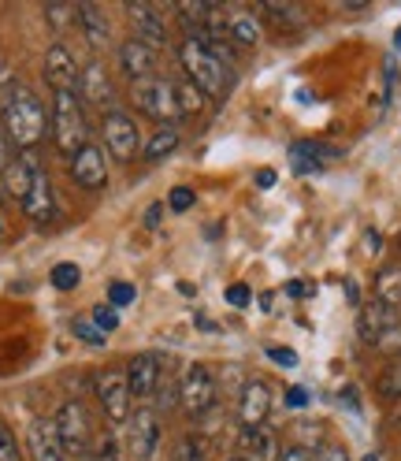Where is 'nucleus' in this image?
Here are the masks:
<instances>
[{
    "label": "nucleus",
    "mask_w": 401,
    "mask_h": 461,
    "mask_svg": "<svg viewBox=\"0 0 401 461\" xmlns=\"http://www.w3.org/2000/svg\"><path fill=\"white\" fill-rule=\"evenodd\" d=\"M134 302V286L130 283H108V305H116V309H123V305H130Z\"/></svg>",
    "instance_id": "obj_39"
},
{
    "label": "nucleus",
    "mask_w": 401,
    "mask_h": 461,
    "mask_svg": "<svg viewBox=\"0 0 401 461\" xmlns=\"http://www.w3.org/2000/svg\"><path fill=\"white\" fill-rule=\"evenodd\" d=\"M175 94H179V108H183V120H190V115H197L200 108H205V94L197 90L193 82H175Z\"/></svg>",
    "instance_id": "obj_32"
},
{
    "label": "nucleus",
    "mask_w": 401,
    "mask_h": 461,
    "mask_svg": "<svg viewBox=\"0 0 401 461\" xmlns=\"http://www.w3.org/2000/svg\"><path fill=\"white\" fill-rule=\"evenodd\" d=\"M8 239V223H4V216H0V242Z\"/></svg>",
    "instance_id": "obj_51"
},
{
    "label": "nucleus",
    "mask_w": 401,
    "mask_h": 461,
    "mask_svg": "<svg viewBox=\"0 0 401 461\" xmlns=\"http://www.w3.org/2000/svg\"><path fill=\"white\" fill-rule=\"evenodd\" d=\"M160 216H164V205H149V212H146V227L153 230V227L160 223Z\"/></svg>",
    "instance_id": "obj_48"
},
{
    "label": "nucleus",
    "mask_w": 401,
    "mask_h": 461,
    "mask_svg": "<svg viewBox=\"0 0 401 461\" xmlns=\"http://www.w3.org/2000/svg\"><path fill=\"white\" fill-rule=\"evenodd\" d=\"M282 447L275 439V431L264 424V428H242L238 431V454L242 461H279Z\"/></svg>",
    "instance_id": "obj_20"
},
{
    "label": "nucleus",
    "mask_w": 401,
    "mask_h": 461,
    "mask_svg": "<svg viewBox=\"0 0 401 461\" xmlns=\"http://www.w3.org/2000/svg\"><path fill=\"white\" fill-rule=\"evenodd\" d=\"M376 350H383V354H390L394 361H401V316H397V321L390 324V331L379 339Z\"/></svg>",
    "instance_id": "obj_38"
},
{
    "label": "nucleus",
    "mask_w": 401,
    "mask_h": 461,
    "mask_svg": "<svg viewBox=\"0 0 401 461\" xmlns=\"http://www.w3.org/2000/svg\"><path fill=\"white\" fill-rule=\"evenodd\" d=\"M38 153H19L4 171H0V190H4L12 201H26V194H31L34 186V171H38Z\"/></svg>",
    "instance_id": "obj_19"
},
{
    "label": "nucleus",
    "mask_w": 401,
    "mask_h": 461,
    "mask_svg": "<svg viewBox=\"0 0 401 461\" xmlns=\"http://www.w3.org/2000/svg\"><path fill=\"white\" fill-rule=\"evenodd\" d=\"M327 157H334L331 149H324V146H316V141H298V146H290V160H294V167L298 171H324V160Z\"/></svg>",
    "instance_id": "obj_25"
},
{
    "label": "nucleus",
    "mask_w": 401,
    "mask_h": 461,
    "mask_svg": "<svg viewBox=\"0 0 401 461\" xmlns=\"http://www.w3.org/2000/svg\"><path fill=\"white\" fill-rule=\"evenodd\" d=\"M45 23L52 34H64L78 23V5H45Z\"/></svg>",
    "instance_id": "obj_28"
},
{
    "label": "nucleus",
    "mask_w": 401,
    "mask_h": 461,
    "mask_svg": "<svg viewBox=\"0 0 401 461\" xmlns=\"http://www.w3.org/2000/svg\"><path fill=\"white\" fill-rule=\"evenodd\" d=\"M212 5H205V0H193V5H175V15L183 19V26L190 34H200L205 31V19H209Z\"/></svg>",
    "instance_id": "obj_29"
},
{
    "label": "nucleus",
    "mask_w": 401,
    "mask_h": 461,
    "mask_svg": "<svg viewBox=\"0 0 401 461\" xmlns=\"http://www.w3.org/2000/svg\"><path fill=\"white\" fill-rule=\"evenodd\" d=\"M312 461H353V457L342 447H324V450H316V457H312Z\"/></svg>",
    "instance_id": "obj_46"
},
{
    "label": "nucleus",
    "mask_w": 401,
    "mask_h": 461,
    "mask_svg": "<svg viewBox=\"0 0 401 461\" xmlns=\"http://www.w3.org/2000/svg\"><path fill=\"white\" fill-rule=\"evenodd\" d=\"M179 406L186 417H205L216 406V376L205 365H190L179 380Z\"/></svg>",
    "instance_id": "obj_8"
},
{
    "label": "nucleus",
    "mask_w": 401,
    "mask_h": 461,
    "mask_svg": "<svg viewBox=\"0 0 401 461\" xmlns=\"http://www.w3.org/2000/svg\"><path fill=\"white\" fill-rule=\"evenodd\" d=\"M127 443H130L138 461H149L156 454V447H160V413L153 406H141V410L130 413V420H127Z\"/></svg>",
    "instance_id": "obj_13"
},
{
    "label": "nucleus",
    "mask_w": 401,
    "mask_h": 461,
    "mask_svg": "<svg viewBox=\"0 0 401 461\" xmlns=\"http://www.w3.org/2000/svg\"><path fill=\"white\" fill-rule=\"evenodd\" d=\"M130 101L134 108L146 115V120L171 127L183 120V108H179V94H175V82L171 78H146V82H134L130 86Z\"/></svg>",
    "instance_id": "obj_4"
},
{
    "label": "nucleus",
    "mask_w": 401,
    "mask_h": 461,
    "mask_svg": "<svg viewBox=\"0 0 401 461\" xmlns=\"http://www.w3.org/2000/svg\"><path fill=\"white\" fill-rule=\"evenodd\" d=\"M376 302L401 312V268H383L376 276Z\"/></svg>",
    "instance_id": "obj_26"
},
{
    "label": "nucleus",
    "mask_w": 401,
    "mask_h": 461,
    "mask_svg": "<svg viewBox=\"0 0 401 461\" xmlns=\"http://www.w3.org/2000/svg\"><path fill=\"white\" fill-rule=\"evenodd\" d=\"M312 457H316V450H308V447H286L279 454V461H312Z\"/></svg>",
    "instance_id": "obj_45"
},
{
    "label": "nucleus",
    "mask_w": 401,
    "mask_h": 461,
    "mask_svg": "<svg viewBox=\"0 0 401 461\" xmlns=\"http://www.w3.org/2000/svg\"><path fill=\"white\" fill-rule=\"evenodd\" d=\"M52 420H56V436H60L67 457H90L94 424H90V410H85V402H78V398L64 402L60 413H56Z\"/></svg>",
    "instance_id": "obj_6"
},
{
    "label": "nucleus",
    "mask_w": 401,
    "mask_h": 461,
    "mask_svg": "<svg viewBox=\"0 0 401 461\" xmlns=\"http://www.w3.org/2000/svg\"><path fill=\"white\" fill-rule=\"evenodd\" d=\"M256 15H264L268 23L282 26V31H298V26H305V12L298 5H261Z\"/></svg>",
    "instance_id": "obj_27"
},
{
    "label": "nucleus",
    "mask_w": 401,
    "mask_h": 461,
    "mask_svg": "<svg viewBox=\"0 0 401 461\" xmlns=\"http://www.w3.org/2000/svg\"><path fill=\"white\" fill-rule=\"evenodd\" d=\"M71 335L78 342H85V346H104V331L94 321H82V316H75V321H71Z\"/></svg>",
    "instance_id": "obj_34"
},
{
    "label": "nucleus",
    "mask_w": 401,
    "mask_h": 461,
    "mask_svg": "<svg viewBox=\"0 0 401 461\" xmlns=\"http://www.w3.org/2000/svg\"><path fill=\"white\" fill-rule=\"evenodd\" d=\"M156 64H160V49L138 41V38H127V41L120 45V71H123L130 82L156 78Z\"/></svg>",
    "instance_id": "obj_15"
},
{
    "label": "nucleus",
    "mask_w": 401,
    "mask_h": 461,
    "mask_svg": "<svg viewBox=\"0 0 401 461\" xmlns=\"http://www.w3.org/2000/svg\"><path fill=\"white\" fill-rule=\"evenodd\" d=\"M26 447H31L34 461H67V450L56 436V420L52 417H38L31 420V431H26Z\"/></svg>",
    "instance_id": "obj_18"
},
{
    "label": "nucleus",
    "mask_w": 401,
    "mask_h": 461,
    "mask_svg": "<svg viewBox=\"0 0 401 461\" xmlns=\"http://www.w3.org/2000/svg\"><path fill=\"white\" fill-rule=\"evenodd\" d=\"M0 127H4V134L12 138V146L19 153H38V146L52 131V120H49L41 97L26 82H19L15 97L8 101L4 112H0Z\"/></svg>",
    "instance_id": "obj_1"
},
{
    "label": "nucleus",
    "mask_w": 401,
    "mask_h": 461,
    "mask_svg": "<svg viewBox=\"0 0 401 461\" xmlns=\"http://www.w3.org/2000/svg\"><path fill=\"white\" fill-rule=\"evenodd\" d=\"M94 391H97V402H101L108 424L123 428L130 420V413H134L130 410L134 394H130V384H127V368H104L97 376V384H94Z\"/></svg>",
    "instance_id": "obj_7"
},
{
    "label": "nucleus",
    "mask_w": 401,
    "mask_h": 461,
    "mask_svg": "<svg viewBox=\"0 0 401 461\" xmlns=\"http://www.w3.org/2000/svg\"><path fill=\"white\" fill-rule=\"evenodd\" d=\"M264 38V26H261V15L256 12H231V41L242 45V49H253V45H261Z\"/></svg>",
    "instance_id": "obj_23"
},
{
    "label": "nucleus",
    "mask_w": 401,
    "mask_h": 461,
    "mask_svg": "<svg viewBox=\"0 0 401 461\" xmlns=\"http://www.w3.org/2000/svg\"><path fill=\"white\" fill-rule=\"evenodd\" d=\"M78 97H82L85 108H97L101 115L111 112V101H116V86H111V71L101 60H90V64L82 68Z\"/></svg>",
    "instance_id": "obj_12"
},
{
    "label": "nucleus",
    "mask_w": 401,
    "mask_h": 461,
    "mask_svg": "<svg viewBox=\"0 0 401 461\" xmlns=\"http://www.w3.org/2000/svg\"><path fill=\"white\" fill-rule=\"evenodd\" d=\"M227 305L245 309L249 305V286L245 283H231V286H227Z\"/></svg>",
    "instance_id": "obj_42"
},
{
    "label": "nucleus",
    "mask_w": 401,
    "mask_h": 461,
    "mask_svg": "<svg viewBox=\"0 0 401 461\" xmlns=\"http://www.w3.org/2000/svg\"><path fill=\"white\" fill-rule=\"evenodd\" d=\"M0 194H4V190H0Z\"/></svg>",
    "instance_id": "obj_56"
},
{
    "label": "nucleus",
    "mask_w": 401,
    "mask_h": 461,
    "mask_svg": "<svg viewBox=\"0 0 401 461\" xmlns=\"http://www.w3.org/2000/svg\"><path fill=\"white\" fill-rule=\"evenodd\" d=\"M256 186H261V190L275 186V171H272V167H264V171H256Z\"/></svg>",
    "instance_id": "obj_47"
},
{
    "label": "nucleus",
    "mask_w": 401,
    "mask_h": 461,
    "mask_svg": "<svg viewBox=\"0 0 401 461\" xmlns=\"http://www.w3.org/2000/svg\"><path fill=\"white\" fill-rule=\"evenodd\" d=\"M301 291H305V283H286V294L290 298H301Z\"/></svg>",
    "instance_id": "obj_50"
},
{
    "label": "nucleus",
    "mask_w": 401,
    "mask_h": 461,
    "mask_svg": "<svg viewBox=\"0 0 401 461\" xmlns=\"http://www.w3.org/2000/svg\"><path fill=\"white\" fill-rule=\"evenodd\" d=\"M397 246H401V239H397Z\"/></svg>",
    "instance_id": "obj_55"
},
{
    "label": "nucleus",
    "mask_w": 401,
    "mask_h": 461,
    "mask_svg": "<svg viewBox=\"0 0 401 461\" xmlns=\"http://www.w3.org/2000/svg\"><path fill=\"white\" fill-rule=\"evenodd\" d=\"M397 316H401V312H394V309H387V305H379V302L361 305V312H357V335H361V342L379 346V339L390 331V324L397 321Z\"/></svg>",
    "instance_id": "obj_21"
},
{
    "label": "nucleus",
    "mask_w": 401,
    "mask_h": 461,
    "mask_svg": "<svg viewBox=\"0 0 401 461\" xmlns=\"http://www.w3.org/2000/svg\"><path fill=\"white\" fill-rule=\"evenodd\" d=\"M171 461H209V450H205V439L200 436H183L171 450Z\"/></svg>",
    "instance_id": "obj_33"
},
{
    "label": "nucleus",
    "mask_w": 401,
    "mask_h": 461,
    "mask_svg": "<svg viewBox=\"0 0 401 461\" xmlns=\"http://www.w3.org/2000/svg\"><path fill=\"white\" fill-rule=\"evenodd\" d=\"M376 391L383 402H397L401 398V361H390L379 376H376Z\"/></svg>",
    "instance_id": "obj_30"
},
{
    "label": "nucleus",
    "mask_w": 401,
    "mask_h": 461,
    "mask_svg": "<svg viewBox=\"0 0 401 461\" xmlns=\"http://www.w3.org/2000/svg\"><path fill=\"white\" fill-rule=\"evenodd\" d=\"M397 45H401V31H397Z\"/></svg>",
    "instance_id": "obj_53"
},
{
    "label": "nucleus",
    "mask_w": 401,
    "mask_h": 461,
    "mask_svg": "<svg viewBox=\"0 0 401 461\" xmlns=\"http://www.w3.org/2000/svg\"><path fill=\"white\" fill-rule=\"evenodd\" d=\"M85 461H120V443L111 439V436H97L94 439V450Z\"/></svg>",
    "instance_id": "obj_37"
},
{
    "label": "nucleus",
    "mask_w": 401,
    "mask_h": 461,
    "mask_svg": "<svg viewBox=\"0 0 401 461\" xmlns=\"http://www.w3.org/2000/svg\"><path fill=\"white\" fill-rule=\"evenodd\" d=\"M179 64L186 71V82H193L209 101H223L235 90V71L223 60H216V56L209 52V45L200 38H193V34H186L179 41Z\"/></svg>",
    "instance_id": "obj_2"
},
{
    "label": "nucleus",
    "mask_w": 401,
    "mask_h": 461,
    "mask_svg": "<svg viewBox=\"0 0 401 461\" xmlns=\"http://www.w3.org/2000/svg\"><path fill=\"white\" fill-rule=\"evenodd\" d=\"M268 357H272L275 365H282V368H294V365H298L294 350H286V346H272V350H268Z\"/></svg>",
    "instance_id": "obj_44"
},
{
    "label": "nucleus",
    "mask_w": 401,
    "mask_h": 461,
    "mask_svg": "<svg viewBox=\"0 0 401 461\" xmlns=\"http://www.w3.org/2000/svg\"><path fill=\"white\" fill-rule=\"evenodd\" d=\"M15 157H19V149L12 146V138L4 134V127H0V171H4V167H8Z\"/></svg>",
    "instance_id": "obj_43"
},
{
    "label": "nucleus",
    "mask_w": 401,
    "mask_h": 461,
    "mask_svg": "<svg viewBox=\"0 0 401 461\" xmlns=\"http://www.w3.org/2000/svg\"><path fill=\"white\" fill-rule=\"evenodd\" d=\"M193 190L190 186H175V190H171V197H167V205H171V212H190L193 209Z\"/></svg>",
    "instance_id": "obj_41"
},
{
    "label": "nucleus",
    "mask_w": 401,
    "mask_h": 461,
    "mask_svg": "<svg viewBox=\"0 0 401 461\" xmlns=\"http://www.w3.org/2000/svg\"><path fill=\"white\" fill-rule=\"evenodd\" d=\"M368 461H379V457H368Z\"/></svg>",
    "instance_id": "obj_54"
},
{
    "label": "nucleus",
    "mask_w": 401,
    "mask_h": 461,
    "mask_svg": "<svg viewBox=\"0 0 401 461\" xmlns=\"http://www.w3.org/2000/svg\"><path fill=\"white\" fill-rule=\"evenodd\" d=\"M101 149L116 164H130L141 153V138H138L134 115H127L123 108H111V112L101 115Z\"/></svg>",
    "instance_id": "obj_5"
},
{
    "label": "nucleus",
    "mask_w": 401,
    "mask_h": 461,
    "mask_svg": "<svg viewBox=\"0 0 401 461\" xmlns=\"http://www.w3.org/2000/svg\"><path fill=\"white\" fill-rule=\"evenodd\" d=\"M90 321H94V324H97L104 335H111V331L120 328V309L104 302V305H97V309H94V316H90Z\"/></svg>",
    "instance_id": "obj_35"
},
{
    "label": "nucleus",
    "mask_w": 401,
    "mask_h": 461,
    "mask_svg": "<svg viewBox=\"0 0 401 461\" xmlns=\"http://www.w3.org/2000/svg\"><path fill=\"white\" fill-rule=\"evenodd\" d=\"M175 149H179V131L175 127H160L146 141V146H141V160H146V164H160V160H167Z\"/></svg>",
    "instance_id": "obj_24"
},
{
    "label": "nucleus",
    "mask_w": 401,
    "mask_h": 461,
    "mask_svg": "<svg viewBox=\"0 0 401 461\" xmlns=\"http://www.w3.org/2000/svg\"><path fill=\"white\" fill-rule=\"evenodd\" d=\"M0 461H22V450H19V439L15 431L0 420Z\"/></svg>",
    "instance_id": "obj_36"
},
{
    "label": "nucleus",
    "mask_w": 401,
    "mask_h": 461,
    "mask_svg": "<svg viewBox=\"0 0 401 461\" xmlns=\"http://www.w3.org/2000/svg\"><path fill=\"white\" fill-rule=\"evenodd\" d=\"M41 75H45V82L52 86V94H78V78H82V68H78L75 52H71L64 41H52V45L45 49Z\"/></svg>",
    "instance_id": "obj_9"
},
{
    "label": "nucleus",
    "mask_w": 401,
    "mask_h": 461,
    "mask_svg": "<svg viewBox=\"0 0 401 461\" xmlns=\"http://www.w3.org/2000/svg\"><path fill=\"white\" fill-rule=\"evenodd\" d=\"M15 90H19V78H15V71H12V68H0V112L8 108V101L15 97Z\"/></svg>",
    "instance_id": "obj_40"
},
{
    "label": "nucleus",
    "mask_w": 401,
    "mask_h": 461,
    "mask_svg": "<svg viewBox=\"0 0 401 461\" xmlns=\"http://www.w3.org/2000/svg\"><path fill=\"white\" fill-rule=\"evenodd\" d=\"M52 146L67 160L90 141V120H85V104L78 94H52Z\"/></svg>",
    "instance_id": "obj_3"
},
{
    "label": "nucleus",
    "mask_w": 401,
    "mask_h": 461,
    "mask_svg": "<svg viewBox=\"0 0 401 461\" xmlns=\"http://www.w3.org/2000/svg\"><path fill=\"white\" fill-rule=\"evenodd\" d=\"M67 171H71V183L82 186V190H104L108 183V157L101 146L85 141V146L67 160Z\"/></svg>",
    "instance_id": "obj_11"
},
{
    "label": "nucleus",
    "mask_w": 401,
    "mask_h": 461,
    "mask_svg": "<svg viewBox=\"0 0 401 461\" xmlns=\"http://www.w3.org/2000/svg\"><path fill=\"white\" fill-rule=\"evenodd\" d=\"M49 283L56 286V291H75V286L82 283V268L78 265H71V261H60V265H52V272H49Z\"/></svg>",
    "instance_id": "obj_31"
},
{
    "label": "nucleus",
    "mask_w": 401,
    "mask_h": 461,
    "mask_svg": "<svg viewBox=\"0 0 401 461\" xmlns=\"http://www.w3.org/2000/svg\"><path fill=\"white\" fill-rule=\"evenodd\" d=\"M286 402H290V406L298 410V406H305V402H308V394H305V391H290V394H286Z\"/></svg>",
    "instance_id": "obj_49"
},
{
    "label": "nucleus",
    "mask_w": 401,
    "mask_h": 461,
    "mask_svg": "<svg viewBox=\"0 0 401 461\" xmlns=\"http://www.w3.org/2000/svg\"><path fill=\"white\" fill-rule=\"evenodd\" d=\"M227 461H242V457H227Z\"/></svg>",
    "instance_id": "obj_52"
},
{
    "label": "nucleus",
    "mask_w": 401,
    "mask_h": 461,
    "mask_svg": "<svg viewBox=\"0 0 401 461\" xmlns=\"http://www.w3.org/2000/svg\"><path fill=\"white\" fill-rule=\"evenodd\" d=\"M78 26H82V38L90 41L94 52H104L111 45V23H108L101 5H78Z\"/></svg>",
    "instance_id": "obj_22"
},
{
    "label": "nucleus",
    "mask_w": 401,
    "mask_h": 461,
    "mask_svg": "<svg viewBox=\"0 0 401 461\" xmlns=\"http://www.w3.org/2000/svg\"><path fill=\"white\" fill-rule=\"evenodd\" d=\"M130 26H134V38L146 41L153 49H160L167 41V23H164V8L156 5H146V0H130V5L123 8Z\"/></svg>",
    "instance_id": "obj_14"
},
{
    "label": "nucleus",
    "mask_w": 401,
    "mask_h": 461,
    "mask_svg": "<svg viewBox=\"0 0 401 461\" xmlns=\"http://www.w3.org/2000/svg\"><path fill=\"white\" fill-rule=\"evenodd\" d=\"M22 212H26V220L38 223V227H49L56 220V212H60V209H56V190L49 183L45 164H38V171H34V186H31V194H26V201H22Z\"/></svg>",
    "instance_id": "obj_16"
},
{
    "label": "nucleus",
    "mask_w": 401,
    "mask_h": 461,
    "mask_svg": "<svg viewBox=\"0 0 401 461\" xmlns=\"http://www.w3.org/2000/svg\"><path fill=\"white\" fill-rule=\"evenodd\" d=\"M127 384H130V394L138 402H149L156 398L160 384H164V357L146 350V354H134L127 361Z\"/></svg>",
    "instance_id": "obj_10"
},
{
    "label": "nucleus",
    "mask_w": 401,
    "mask_h": 461,
    "mask_svg": "<svg viewBox=\"0 0 401 461\" xmlns=\"http://www.w3.org/2000/svg\"><path fill=\"white\" fill-rule=\"evenodd\" d=\"M272 413V387L264 380H249L238 398V424L242 428H264Z\"/></svg>",
    "instance_id": "obj_17"
}]
</instances>
